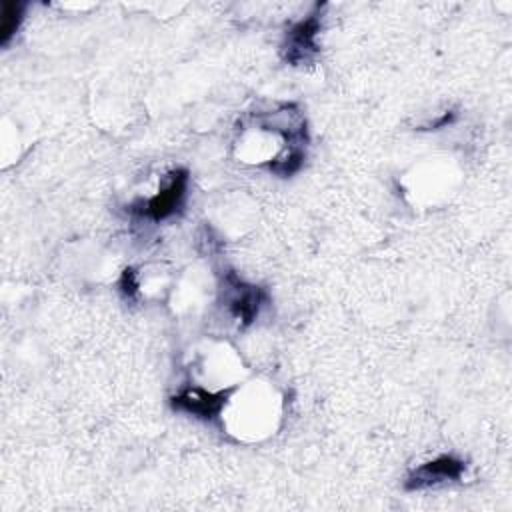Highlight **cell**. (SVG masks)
<instances>
[{
	"instance_id": "cell-1",
	"label": "cell",
	"mask_w": 512,
	"mask_h": 512,
	"mask_svg": "<svg viewBox=\"0 0 512 512\" xmlns=\"http://www.w3.org/2000/svg\"><path fill=\"white\" fill-rule=\"evenodd\" d=\"M186 190H188V172L178 168L170 174V178L162 190H158L152 198L134 202L130 206V212H134L136 216L154 220V222L166 220V218L174 216L176 212H180V208L186 200Z\"/></svg>"
},
{
	"instance_id": "cell-2",
	"label": "cell",
	"mask_w": 512,
	"mask_h": 512,
	"mask_svg": "<svg viewBox=\"0 0 512 512\" xmlns=\"http://www.w3.org/2000/svg\"><path fill=\"white\" fill-rule=\"evenodd\" d=\"M320 6L300 22L292 24L282 44V58L292 66L310 64L318 54V32H320Z\"/></svg>"
},
{
	"instance_id": "cell-3",
	"label": "cell",
	"mask_w": 512,
	"mask_h": 512,
	"mask_svg": "<svg viewBox=\"0 0 512 512\" xmlns=\"http://www.w3.org/2000/svg\"><path fill=\"white\" fill-rule=\"evenodd\" d=\"M224 294H226V306L230 314L242 324L248 326L258 316V310L266 298V292L260 286L246 284L236 272H228L224 278Z\"/></svg>"
},
{
	"instance_id": "cell-4",
	"label": "cell",
	"mask_w": 512,
	"mask_h": 512,
	"mask_svg": "<svg viewBox=\"0 0 512 512\" xmlns=\"http://www.w3.org/2000/svg\"><path fill=\"white\" fill-rule=\"evenodd\" d=\"M230 392V388L212 392L202 386H188L180 390L176 396H172V408L188 412L202 420H210L222 412L230 398Z\"/></svg>"
},
{
	"instance_id": "cell-5",
	"label": "cell",
	"mask_w": 512,
	"mask_h": 512,
	"mask_svg": "<svg viewBox=\"0 0 512 512\" xmlns=\"http://www.w3.org/2000/svg\"><path fill=\"white\" fill-rule=\"evenodd\" d=\"M464 468H466V464L460 458L442 454V456L418 466L416 470H412L406 480V488L422 490V488L438 486L444 482H454L464 474Z\"/></svg>"
},
{
	"instance_id": "cell-6",
	"label": "cell",
	"mask_w": 512,
	"mask_h": 512,
	"mask_svg": "<svg viewBox=\"0 0 512 512\" xmlns=\"http://www.w3.org/2000/svg\"><path fill=\"white\" fill-rule=\"evenodd\" d=\"M22 8L24 6L20 2H2V12H0V40H2V44H8V40L18 30L20 20H22Z\"/></svg>"
},
{
	"instance_id": "cell-7",
	"label": "cell",
	"mask_w": 512,
	"mask_h": 512,
	"mask_svg": "<svg viewBox=\"0 0 512 512\" xmlns=\"http://www.w3.org/2000/svg\"><path fill=\"white\" fill-rule=\"evenodd\" d=\"M138 288H140V284H138L136 272L132 268H126L120 278V290L124 292L126 298H134L138 294Z\"/></svg>"
}]
</instances>
